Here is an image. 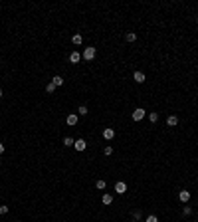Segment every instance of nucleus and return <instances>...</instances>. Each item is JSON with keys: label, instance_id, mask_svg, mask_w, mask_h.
<instances>
[{"label": "nucleus", "instance_id": "f257e3e1", "mask_svg": "<svg viewBox=\"0 0 198 222\" xmlns=\"http://www.w3.org/2000/svg\"><path fill=\"white\" fill-rule=\"evenodd\" d=\"M81 58H83V60H87V62H91L95 58V48H83Z\"/></svg>", "mask_w": 198, "mask_h": 222}, {"label": "nucleus", "instance_id": "f03ea898", "mask_svg": "<svg viewBox=\"0 0 198 222\" xmlns=\"http://www.w3.org/2000/svg\"><path fill=\"white\" fill-rule=\"evenodd\" d=\"M145 109H143V107H137V109H135L133 111V121H141L143 119V117H145Z\"/></svg>", "mask_w": 198, "mask_h": 222}, {"label": "nucleus", "instance_id": "7ed1b4c3", "mask_svg": "<svg viewBox=\"0 0 198 222\" xmlns=\"http://www.w3.org/2000/svg\"><path fill=\"white\" fill-rule=\"evenodd\" d=\"M73 147H75V151H79V153H81V151H85V149H87V143H85L83 139H75Z\"/></svg>", "mask_w": 198, "mask_h": 222}, {"label": "nucleus", "instance_id": "20e7f679", "mask_svg": "<svg viewBox=\"0 0 198 222\" xmlns=\"http://www.w3.org/2000/svg\"><path fill=\"white\" fill-rule=\"evenodd\" d=\"M115 192H117V194H125V192H127V185H125L123 181H119L115 185Z\"/></svg>", "mask_w": 198, "mask_h": 222}, {"label": "nucleus", "instance_id": "39448f33", "mask_svg": "<svg viewBox=\"0 0 198 222\" xmlns=\"http://www.w3.org/2000/svg\"><path fill=\"white\" fill-rule=\"evenodd\" d=\"M178 200L180 202H188V200H190V192L188 190H180L178 192Z\"/></svg>", "mask_w": 198, "mask_h": 222}, {"label": "nucleus", "instance_id": "423d86ee", "mask_svg": "<svg viewBox=\"0 0 198 222\" xmlns=\"http://www.w3.org/2000/svg\"><path fill=\"white\" fill-rule=\"evenodd\" d=\"M69 62H71V64H77V62H81V54H79V52H71V54H69Z\"/></svg>", "mask_w": 198, "mask_h": 222}, {"label": "nucleus", "instance_id": "0eeeda50", "mask_svg": "<svg viewBox=\"0 0 198 222\" xmlns=\"http://www.w3.org/2000/svg\"><path fill=\"white\" fill-rule=\"evenodd\" d=\"M113 137H115V131H113V129H111V127H107V129H105V131H103V139H107V141H111V139H113Z\"/></svg>", "mask_w": 198, "mask_h": 222}, {"label": "nucleus", "instance_id": "6e6552de", "mask_svg": "<svg viewBox=\"0 0 198 222\" xmlns=\"http://www.w3.org/2000/svg\"><path fill=\"white\" fill-rule=\"evenodd\" d=\"M133 79H135L137 83H143L147 77H145V73H143V72H135V73H133Z\"/></svg>", "mask_w": 198, "mask_h": 222}, {"label": "nucleus", "instance_id": "1a4fd4ad", "mask_svg": "<svg viewBox=\"0 0 198 222\" xmlns=\"http://www.w3.org/2000/svg\"><path fill=\"white\" fill-rule=\"evenodd\" d=\"M65 121H67V125H71V127H73V125H77V115H75V113H69Z\"/></svg>", "mask_w": 198, "mask_h": 222}, {"label": "nucleus", "instance_id": "9d476101", "mask_svg": "<svg viewBox=\"0 0 198 222\" xmlns=\"http://www.w3.org/2000/svg\"><path fill=\"white\" fill-rule=\"evenodd\" d=\"M166 125H168V127H176V125H178V117H176V115H170L166 119Z\"/></svg>", "mask_w": 198, "mask_h": 222}, {"label": "nucleus", "instance_id": "9b49d317", "mask_svg": "<svg viewBox=\"0 0 198 222\" xmlns=\"http://www.w3.org/2000/svg\"><path fill=\"white\" fill-rule=\"evenodd\" d=\"M52 83H54V85H64V77H62V75H54V77H52Z\"/></svg>", "mask_w": 198, "mask_h": 222}, {"label": "nucleus", "instance_id": "f8f14e48", "mask_svg": "<svg viewBox=\"0 0 198 222\" xmlns=\"http://www.w3.org/2000/svg\"><path fill=\"white\" fill-rule=\"evenodd\" d=\"M101 202H103L105 206H107V204H111V202H113V196H111V194H103V198H101Z\"/></svg>", "mask_w": 198, "mask_h": 222}, {"label": "nucleus", "instance_id": "ddd939ff", "mask_svg": "<svg viewBox=\"0 0 198 222\" xmlns=\"http://www.w3.org/2000/svg\"><path fill=\"white\" fill-rule=\"evenodd\" d=\"M71 42H73L75 46H81V42H83V38H81V34H75L73 38H71Z\"/></svg>", "mask_w": 198, "mask_h": 222}, {"label": "nucleus", "instance_id": "4468645a", "mask_svg": "<svg viewBox=\"0 0 198 222\" xmlns=\"http://www.w3.org/2000/svg\"><path fill=\"white\" fill-rule=\"evenodd\" d=\"M125 40H127V42H135V40H137V34H135V32H127Z\"/></svg>", "mask_w": 198, "mask_h": 222}, {"label": "nucleus", "instance_id": "2eb2a0df", "mask_svg": "<svg viewBox=\"0 0 198 222\" xmlns=\"http://www.w3.org/2000/svg\"><path fill=\"white\" fill-rule=\"evenodd\" d=\"M73 143H75V139H73V137H65V139H64V145H65V147H71Z\"/></svg>", "mask_w": 198, "mask_h": 222}, {"label": "nucleus", "instance_id": "dca6fc26", "mask_svg": "<svg viewBox=\"0 0 198 222\" xmlns=\"http://www.w3.org/2000/svg\"><path fill=\"white\" fill-rule=\"evenodd\" d=\"M149 119H151V123H157V121H159V113H157V111H153V113L149 115Z\"/></svg>", "mask_w": 198, "mask_h": 222}, {"label": "nucleus", "instance_id": "f3484780", "mask_svg": "<svg viewBox=\"0 0 198 222\" xmlns=\"http://www.w3.org/2000/svg\"><path fill=\"white\" fill-rule=\"evenodd\" d=\"M77 113H79V115H87V107L85 105H79L77 107Z\"/></svg>", "mask_w": 198, "mask_h": 222}, {"label": "nucleus", "instance_id": "a211bd4d", "mask_svg": "<svg viewBox=\"0 0 198 222\" xmlns=\"http://www.w3.org/2000/svg\"><path fill=\"white\" fill-rule=\"evenodd\" d=\"M95 186H97L99 190H103V188L107 186V182H105V181H97V182H95Z\"/></svg>", "mask_w": 198, "mask_h": 222}, {"label": "nucleus", "instance_id": "6ab92c4d", "mask_svg": "<svg viewBox=\"0 0 198 222\" xmlns=\"http://www.w3.org/2000/svg\"><path fill=\"white\" fill-rule=\"evenodd\" d=\"M46 91H48V93H54V91H56V85H54V83H48V85H46Z\"/></svg>", "mask_w": 198, "mask_h": 222}, {"label": "nucleus", "instance_id": "aec40b11", "mask_svg": "<svg viewBox=\"0 0 198 222\" xmlns=\"http://www.w3.org/2000/svg\"><path fill=\"white\" fill-rule=\"evenodd\" d=\"M133 218H135V220H141V218H143V212H141V210H135V212H133Z\"/></svg>", "mask_w": 198, "mask_h": 222}, {"label": "nucleus", "instance_id": "412c9836", "mask_svg": "<svg viewBox=\"0 0 198 222\" xmlns=\"http://www.w3.org/2000/svg\"><path fill=\"white\" fill-rule=\"evenodd\" d=\"M145 222H159V218H157L155 214H151V216H147V220H145Z\"/></svg>", "mask_w": 198, "mask_h": 222}, {"label": "nucleus", "instance_id": "4be33fe9", "mask_svg": "<svg viewBox=\"0 0 198 222\" xmlns=\"http://www.w3.org/2000/svg\"><path fill=\"white\" fill-rule=\"evenodd\" d=\"M182 212H184V214L188 216V214H190V212H192V208H190V206H184V208H182Z\"/></svg>", "mask_w": 198, "mask_h": 222}, {"label": "nucleus", "instance_id": "5701e85b", "mask_svg": "<svg viewBox=\"0 0 198 222\" xmlns=\"http://www.w3.org/2000/svg\"><path fill=\"white\" fill-rule=\"evenodd\" d=\"M111 153H113L111 147H105V149H103V155H111Z\"/></svg>", "mask_w": 198, "mask_h": 222}, {"label": "nucleus", "instance_id": "b1692460", "mask_svg": "<svg viewBox=\"0 0 198 222\" xmlns=\"http://www.w3.org/2000/svg\"><path fill=\"white\" fill-rule=\"evenodd\" d=\"M6 212H8V206H4V204H2V206H0V214H6Z\"/></svg>", "mask_w": 198, "mask_h": 222}, {"label": "nucleus", "instance_id": "393cba45", "mask_svg": "<svg viewBox=\"0 0 198 222\" xmlns=\"http://www.w3.org/2000/svg\"><path fill=\"white\" fill-rule=\"evenodd\" d=\"M4 153V143H0V155Z\"/></svg>", "mask_w": 198, "mask_h": 222}, {"label": "nucleus", "instance_id": "a878e982", "mask_svg": "<svg viewBox=\"0 0 198 222\" xmlns=\"http://www.w3.org/2000/svg\"><path fill=\"white\" fill-rule=\"evenodd\" d=\"M0 97H2V89H0Z\"/></svg>", "mask_w": 198, "mask_h": 222}, {"label": "nucleus", "instance_id": "bb28decb", "mask_svg": "<svg viewBox=\"0 0 198 222\" xmlns=\"http://www.w3.org/2000/svg\"><path fill=\"white\" fill-rule=\"evenodd\" d=\"M0 161H2V155H0Z\"/></svg>", "mask_w": 198, "mask_h": 222}, {"label": "nucleus", "instance_id": "cd10ccee", "mask_svg": "<svg viewBox=\"0 0 198 222\" xmlns=\"http://www.w3.org/2000/svg\"><path fill=\"white\" fill-rule=\"evenodd\" d=\"M192 222H196V220H192Z\"/></svg>", "mask_w": 198, "mask_h": 222}]
</instances>
